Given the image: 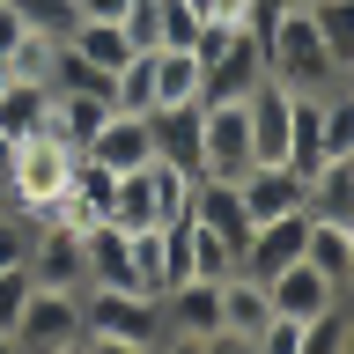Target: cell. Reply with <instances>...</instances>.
Here are the masks:
<instances>
[{
  "label": "cell",
  "instance_id": "6da1fadb",
  "mask_svg": "<svg viewBox=\"0 0 354 354\" xmlns=\"http://www.w3.org/2000/svg\"><path fill=\"white\" fill-rule=\"evenodd\" d=\"M199 104H229L266 82V37L251 22H199Z\"/></svg>",
  "mask_w": 354,
  "mask_h": 354
},
{
  "label": "cell",
  "instance_id": "7a4b0ae2",
  "mask_svg": "<svg viewBox=\"0 0 354 354\" xmlns=\"http://www.w3.org/2000/svg\"><path fill=\"white\" fill-rule=\"evenodd\" d=\"M162 339V303L140 288H82V347L96 354H140Z\"/></svg>",
  "mask_w": 354,
  "mask_h": 354
},
{
  "label": "cell",
  "instance_id": "3957f363",
  "mask_svg": "<svg viewBox=\"0 0 354 354\" xmlns=\"http://www.w3.org/2000/svg\"><path fill=\"white\" fill-rule=\"evenodd\" d=\"M259 37H266V74L281 88H339V59L325 52V37H317L303 0H288Z\"/></svg>",
  "mask_w": 354,
  "mask_h": 354
},
{
  "label": "cell",
  "instance_id": "277c9868",
  "mask_svg": "<svg viewBox=\"0 0 354 354\" xmlns=\"http://www.w3.org/2000/svg\"><path fill=\"white\" fill-rule=\"evenodd\" d=\"M74 162H82V148H66L59 133H30V140H15V148H8V162H0V185H8V199H15L22 214L37 221L44 207L66 192Z\"/></svg>",
  "mask_w": 354,
  "mask_h": 354
},
{
  "label": "cell",
  "instance_id": "5b68a950",
  "mask_svg": "<svg viewBox=\"0 0 354 354\" xmlns=\"http://www.w3.org/2000/svg\"><path fill=\"white\" fill-rule=\"evenodd\" d=\"M8 347H22V354H74L82 347V288H30Z\"/></svg>",
  "mask_w": 354,
  "mask_h": 354
},
{
  "label": "cell",
  "instance_id": "8992f818",
  "mask_svg": "<svg viewBox=\"0 0 354 354\" xmlns=\"http://www.w3.org/2000/svg\"><path fill=\"white\" fill-rule=\"evenodd\" d=\"M251 162H259V148H251V111H243V96L199 104V177H243Z\"/></svg>",
  "mask_w": 354,
  "mask_h": 354
},
{
  "label": "cell",
  "instance_id": "52a82bcc",
  "mask_svg": "<svg viewBox=\"0 0 354 354\" xmlns=\"http://www.w3.org/2000/svg\"><path fill=\"white\" fill-rule=\"evenodd\" d=\"M155 303H162V339H185V347L221 339V281H177Z\"/></svg>",
  "mask_w": 354,
  "mask_h": 354
},
{
  "label": "cell",
  "instance_id": "ba28073f",
  "mask_svg": "<svg viewBox=\"0 0 354 354\" xmlns=\"http://www.w3.org/2000/svg\"><path fill=\"white\" fill-rule=\"evenodd\" d=\"M310 243V207H295V214H273V221H251V236H243L236 251V273H251V281H273L281 266L303 259Z\"/></svg>",
  "mask_w": 354,
  "mask_h": 354
},
{
  "label": "cell",
  "instance_id": "9c48e42d",
  "mask_svg": "<svg viewBox=\"0 0 354 354\" xmlns=\"http://www.w3.org/2000/svg\"><path fill=\"white\" fill-rule=\"evenodd\" d=\"M82 155H88V162H104L111 177L148 170V162H155V118H148V111H111V118H104V133H96Z\"/></svg>",
  "mask_w": 354,
  "mask_h": 354
},
{
  "label": "cell",
  "instance_id": "30bf717a",
  "mask_svg": "<svg viewBox=\"0 0 354 354\" xmlns=\"http://www.w3.org/2000/svg\"><path fill=\"white\" fill-rule=\"evenodd\" d=\"M236 192H243V214L251 221H273V214H295V207H303L310 177L288 170V162H251V170L236 177Z\"/></svg>",
  "mask_w": 354,
  "mask_h": 354
},
{
  "label": "cell",
  "instance_id": "8fae6325",
  "mask_svg": "<svg viewBox=\"0 0 354 354\" xmlns=\"http://www.w3.org/2000/svg\"><path fill=\"white\" fill-rule=\"evenodd\" d=\"M266 317H273L266 281H251V273H221V339H214V347H251Z\"/></svg>",
  "mask_w": 354,
  "mask_h": 354
},
{
  "label": "cell",
  "instance_id": "7c38bea8",
  "mask_svg": "<svg viewBox=\"0 0 354 354\" xmlns=\"http://www.w3.org/2000/svg\"><path fill=\"white\" fill-rule=\"evenodd\" d=\"M111 88H52V118H44V133H59L66 148H88L96 133H104L111 118Z\"/></svg>",
  "mask_w": 354,
  "mask_h": 354
},
{
  "label": "cell",
  "instance_id": "4fadbf2b",
  "mask_svg": "<svg viewBox=\"0 0 354 354\" xmlns=\"http://www.w3.org/2000/svg\"><path fill=\"white\" fill-rule=\"evenodd\" d=\"M192 221H199V229H214L229 251H243V236H251V214H243L236 177H199V185H192Z\"/></svg>",
  "mask_w": 354,
  "mask_h": 354
},
{
  "label": "cell",
  "instance_id": "5bb4252c",
  "mask_svg": "<svg viewBox=\"0 0 354 354\" xmlns=\"http://www.w3.org/2000/svg\"><path fill=\"white\" fill-rule=\"evenodd\" d=\"M266 295H273V310H281V317H317V310L339 303V281H332V273H317L310 259H295V266H281V273L266 281Z\"/></svg>",
  "mask_w": 354,
  "mask_h": 354
},
{
  "label": "cell",
  "instance_id": "9a60e30c",
  "mask_svg": "<svg viewBox=\"0 0 354 354\" xmlns=\"http://www.w3.org/2000/svg\"><path fill=\"white\" fill-rule=\"evenodd\" d=\"M288 170H317L325 162V88H295L288 96V155H281Z\"/></svg>",
  "mask_w": 354,
  "mask_h": 354
},
{
  "label": "cell",
  "instance_id": "2e32d148",
  "mask_svg": "<svg viewBox=\"0 0 354 354\" xmlns=\"http://www.w3.org/2000/svg\"><path fill=\"white\" fill-rule=\"evenodd\" d=\"M288 96L295 88H281L273 74H266L251 96H243V111H251V148H259V162H281L288 155Z\"/></svg>",
  "mask_w": 354,
  "mask_h": 354
},
{
  "label": "cell",
  "instance_id": "e0dca14e",
  "mask_svg": "<svg viewBox=\"0 0 354 354\" xmlns=\"http://www.w3.org/2000/svg\"><path fill=\"white\" fill-rule=\"evenodd\" d=\"M66 52L82 66H96V74H118V66L133 59V37H126V22H96V15H82L74 30H66Z\"/></svg>",
  "mask_w": 354,
  "mask_h": 354
},
{
  "label": "cell",
  "instance_id": "ac0fdd59",
  "mask_svg": "<svg viewBox=\"0 0 354 354\" xmlns=\"http://www.w3.org/2000/svg\"><path fill=\"white\" fill-rule=\"evenodd\" d=\"M44 118H52V88H44V82H22V74H8V88H0V140L15 148V140L44 133Z\"/></svg>",
  "mask_w": 354,
  "mask_h": 354
},
{
  "label": "cell",
  "instance_id": "d6986e66",
  "mask_svg": "<svg viewBox=\"0 0 354 354\" xmlns=\"http://www.w3.org/2000/svg\"><path fill=\"white\" fill-rule=\"evenodd\" d=\"M148 118H155V155L199 177V104H170V111H148Z\"/></svg>",
  "mask_w": 354,
  "mask_h": 354
},
{
  "label": "cell",
  "instance_id": "ffe728a7",
  "mask_svg": "<svg viewBox=\"0 0 354 354\" xmlns=\"http://www.w3.org/2000/svg\"><path fill=\"white\" fill-rule=\"evenodd\" d=\"M170 104H199V52L192 44L155 52V111H170Z\"/></svg>",
  "mask_w": 354,
  "mask_h": 354
},
{
  "label": "cell",
  "instance_id": "44dd1931",
  "mask_svg": "<svg viewBox=\"0 0 354 354\" xmlns=\"http://www.w3.org/2000/svg\"><path fill=\"white\" fill-rule=\"evenodd\" d=\"M303 259L317 266V273H332V281H339V295H354V251H347V229H339V221H310Z\"/></svg>",
  "mask_w": 354,
  "mask_h": 354
},
{
  "label": "cell",
  "instance_id": "7402d4cb",
  "mask_svg": "<svg viewBox=\"0 0 354 354\" xmlns=\"http://www.w3.org/2000/svg\"><path fill=\"white\" fill-rule=\"evenodd\" d=\"M126 251H133V288L162 295L170 288V236L162 229H126Z\"/></svg>",
  "mask_w": 354,
  "mask_h": 354
},
{
  "label": "cell",
  "instance_id": "603a6c76",
  "mask_svg": "<svg viewBox=\"0 0 354 354\" xmlns=\"http://www.w3.org/2000/svg\"><path fill=\"white\" fill-rule=\"evenodd\" d=\"M111 221H118V229H155V177L148 170H126V177H118Z\"/></svg>",
  "mask_w": 354,
  "mask_h": 354
},
{
  "label": "cell",
  "instance_id": "cb8c5ba5",
  "mask_svg": "<svg viewBox=\"0 0 354 354\" xmlns=\"http://www.w3.org/2000/svg\"><path fill=\"white\" fill-rule=\"evenodd\" d=\"M303 8H310V22H317L325 52L347 66V59H354V0H303Z\"/></svg>",
  "mask_w": 354,
  "mask_h": 354
},
{
  "label": "cell",
  "instance_id": "d4e9b609",
  "mask_svg": "<svg viewBox=\"0 0 354 354\" xmlns=\"http://www.w3.org/2000/svg\"><path fill=\"white\" fill-rule=\"evenodd\" d=\"M111 104L118 111H155V52H133V59L111 74Z\"/></svg>",
  "mask_w": 354,
  "mask_h": 354
},
{
  "label": "cell",
  "instance_id": "484cf974",
  "mask_svg": "<svg viewBox=\"0 0 354 354\" xmlns=\"http://www.w3.org/2000/svg\"><path fill=\"white\" fill-rule=\"evenodd\" d=\"M185 251H192V281H221V273H236V251L214 236V229H199L185 214Z\"/></svg>",
  "mask_w": 354,
  "mask_h": 354
},
{
  "label": "cell",
  "instance_id": "4316f807",
  "mask_svg": "<svg viewBox=\"0 0 354 354\" xmlns=\"http://www.w3.org/2000/svg\"><path fill=\"white\" fill-rule=\"evenodd\" d=\"M332 155H354V96L347 88H325V162Z\"/></svg>",
  "mask_w": 354,
  "mask_h": 354
},
{
  "label": "cell",
  "instance_id": "83f0119b",
  "mask_svg": "<svg viewBox=\"0 0 354 354\" xmlns=\"http://www.w3.org/2000/svg\"><path fill=\"white\" fill-rule=\"evenodd\" d=\"M15 15L30 22V30H44V37H66V30L82 22V0H15Z\"/></svg>",
  "mask_w": 354,
  "mask_h": 354
},
{
  "label": "cell",
  "instance_id": "f1b7e54d",
  "mask_svg": "<svg viewBox=\"0 0 354 354\" xmlns=\"http://www.w3.org/2000/svg\"><path fill=\"white\" fill-rule=\"evenodd\" d=\"M30 266H0V339L15 332V317H22V303H30Z\"/></svg>",
  "mask_w": 354,
  "mask_h": 354
},
{
  "label": "cell",
  "instance_id": "f546056e",
  "mask_svg": "<svg viewBox=\"0 0 354 354\" xmlns=\"http://www.w3.org/2000/svg\"><path fill=\"white\" fill-rule=\"evenodd\" d=\"M207 22H251L259 30V0H207Z\"/></svg>",
  "mask_w": 354,
  "mask_h": 354
},
{
  "label": "cell",
  "instance_id": "4dcf8cb0",
  "mask_svg": "<svg viewBox=\"0 0 354 354\" xmlns=\"http://www.w3.org/2000/svg\"><path fill=\"white\" fill-rule=\"evenodd\" d=\"M22 30H30V22L15 15V0H0V59H8V52L22 44Z\"/></svg>",
  "mask_w": 354,
  "mask_h": 354
},
{
  "label": "cell",
  "instance_id": "1f68e13d",
  "mask_svg": "<svg viewBox=\"0 0 354 354\" xmlns=\"http://www.w3.org/2000/svg\"><path fill=\"white\" fill-rule=\"evenodd\" d=\"M126 8L133 0H82V15H96V22H126Z\"/></svg>",
  "mask_w": 354,
  "mask_h": 354
},
{
  "label": "cell",
  "instance_id": "d6a6232c",
  "mask_svg": "<svg viewBox=\"0 0 354 354\" xmlns=\"http://www.w3.org/2000/svg\"><path fill=\"white\" fill-rule=\"evenodd\" d=\"M339 88H347V96H354V59H347V66H339Z\"/></svg>",
  "mask_w": 354,
  "mask_h": 354
},
{
  "label": "cell",
  "instance_id": "836d02e7",
  "mask_svg": "<svg viewBox=\"0 0 354 354\" xmlns=\"http://www.w3.org/2000/svg\"><path fill=\"white\" fill-rule=\"evenodd\" d=\"M8 207H15V199H8V185H0V214H8Z\"/></svg>",
  "mask_w": 354,
  "mask_h": 354
},
{
  "label": "cell",
  "instance_id": "e575fe53",
  "mask_svg": "<svg viewBox=\"0 0 354 354\" xmlns=\"http://www.w3.org/2000/svg\"><path fill=\"white\" fill-rule=\"evenodd\" d=\"M8 74H15V66H8V59H0V88H8Z\"/></svg>",
  "mask_w": 354,
  "mask_h": 354
}]
</instances>
